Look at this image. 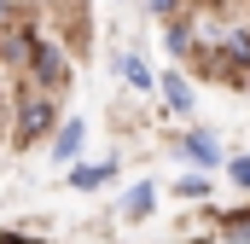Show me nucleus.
Wrapping results in <instances>:
<instances>
[{"label": "nucleus", "instance_id": "nucleus-1", "mask_svg": "<svg viewBox=\"0 0 250 244\" xmlns=\"http://www.w3.org/2000/svg\"><path fill=\"white\" fill-rule=\"evenodd\" d=\"M35 76H41V81H59L64 76V53L59 47H35Z\"/></svg>", "mask_w": 250, "mask_h": 244}, {"label": "nucleus", "instance_id": "nucleus-2", "mask_svg": "<svg viewBox=\"0 0 250 244\" xmlns=\"http://www.w3.org/2000/svg\"><path fill=\"white\" fill-rule=\"evenodd\" d=\"M76 145H82V122H64V134L53 140V163H70V157H76Z\"/></svg>", "mask_w": 250, "mask_h": 244}, {"label": "nucleus", "instance_id": "nucleus-3", "mask_svg": "<svg viewBox=\"0 0 250 244\" xmlns=\"http://www.w3.org/2000/svg\"><path fill=\"white\" fill-rule=\"evenodd\" d=\"M111 175H117V163H93V169H76L70 181H76V186H82V192H87V186H105V181H111Z\"/></svg>", "mask_w": 250, "mask_h": 244}, {"label": "nucleus", "instance_id": "nucleus-4", "mask_svg": "<svg viewBox=\"0 0 250 244\" xmlns=\"http://www.w3.org/2000/svg\"><path fill=\"white\" fill-rule=\"evenodd\" d=\"M187 157L209 169V163H215V140H209V134H192V140H187Z\"/></svg>", "mask_w": 250, "mask_h": 244}, {"label": "nucleus", "instance_id": "nucleus-5", "mask_svg": "<svg viewBox=\"0 0 250 244\" xmlns=\"http://www.w3.org/2000/svg\"><path fill=\"white\" fill-rule=\"evenodd\" d=\"M163 93H169V105H175V111H192V87L181 81V76H163Z\"/></svg>", "mask_w": 250, "mask_h": 244}, {"label": "nucleus", "instance_id": "nucleus-6", "mask_svg": "<svg viewBox=\"0 0 250 244\" xmlns=\"http://www.w3.org/2000/svg\"><path fill=\"white\" fill-rule=\"evenodd\" d=\"M123 76L134 81V87H151V70H146V59H140V53H128V59H123Z\"/></svg>", "mask_w": 250, "mask_h": 244}, {"label": "nucleus", "instance_id": "nucleus-7", "mask_svg": "<svg viewBox=\"0 0 250 244\" xmlns=\"http://www.w3.org/2000/svg\"><path fill=\"white\" fill-rule=\"evenodd\" d=\"M128 215H134V221H140V215H151V186H134V192H128V203H123Z\"/></svg>", "mask_w": 250, "mask_h": 244}, {"label": "nucleus", "instance_id": "nucleus-8", "mask_svg": "<svg viewBox=\"0 0 250 244\" xmlns=\"http://www.w3.org/2000/svg\"><path fill=\"white\" fill-rule=\"evenodd\" d=\"M41 122H53V111H47L41 99H29V105H23V134H35Z\"/></svg>", "mask_w": 250, "mask_h": 244}, {"label": "nucleus", "instance_id": "nucleus-9", "mask_svg": "<svg viewBox=\"0 0 250 244\" xmlns=\"http://www.w3.org/2000/svg\"><path fill=\"white\" fill-rule=\"evenodd\" d=\"M233 181H239V186H250V157H239V163H233Z\"/></svg>", "mask_w": 250, "mask_h": 244}, {"label": "nucleus", "instance_id": "nucleus-10", "mask_svg": "<svg viewBox=\"0 0 250 244\" xmlns=\"http://www.w3.org/2000/svg\"><path fill=\"white\" fill-rule=\"evenodd\" d=\"M151 6H157V12H163V6H175V0H151Z\"/></svg>", "mask_w": 250, "mask_h": 244}]
</instances>
